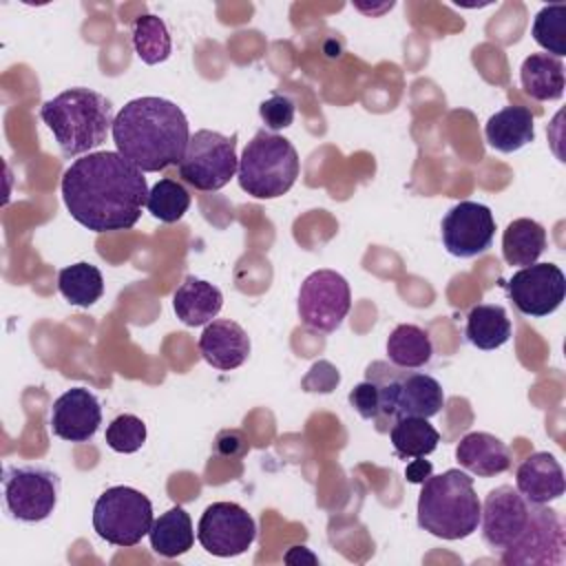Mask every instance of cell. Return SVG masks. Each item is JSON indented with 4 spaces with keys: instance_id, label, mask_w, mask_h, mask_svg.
Listing matches in <instances>:
<instances>
[{
    "instance_id": "6da1fadb",
    "label": "cell",
    "mask_w": 566,
    "mask_h": 566,
    "mask_svg": "<svg viewBox=\"0 0 566 566\" xmlns=\"http://www.w3.org/2000/svg\"><path fill=\"white\" fill-rule=\"evenodd\" d=\"M69 214L91 232L133 228L148 199L144 172L117 150H97L75 159L62 175Z\"/></svg>"
},
{
    "instance_id": "7a4b0ae2",
    "label": "cell",
    "mask_w": 566,
    "mask_h": 566,
    "mask_svg": "<svg viewBox=\"0 0 566 566\" xmlns=\"http://www.w3.org/2000/svg\"><path fill=\"white\" fill-rule=\"evenodd\" d=\"M111 135L117 153L142 172H159L168 166H179L190 139V126L175 102L148 95L119 108Z\"/></svg>"
},
{
    "instance_id": "3957f363",
    "label": "cell",
    "mask_w": 566,
    "mask_h": 566,
    "mask_svg": "<svg viewBox=\"0 0 566 566\" xmlns=\"http://www.w3.org/2000/svg\"><path fill=\"white\" fill-rule=\"evenodd\" d=\"M42 122L53 133L64 157L88 155L113 130V102L86 86L66 88L40 108Z\"/></svg>"
},
{
    "instance_id": "277c9868",
    "label": "cell",
    "mask_w": 566,
    "mask_h": 566,
    "mask_svg": "<svg viewBox=\"0 0 566 566\" xmlns=\"http://www.w3.org/2000/svg\"><path fill=\"white\" fill-rule=\"evenodd\" d=\"M482 502L473 478L460 469H447L422 482L416 515L418 526L440 539H464L480 526Z\"/></svg>"
},
{
    "instance_id": "5b68a950",
    "label": "cell",
    "mask_w": 566,
    "mask_h": 566,
    "mask_svg": "<svg viewBox=\"0 0 566 566\" xmlns=\"http://www.w3.org/2000/svg\"><path fill=\"white\" fill-rule=\"evenodd\" d=\"M298 170L301 161L292 142L261 128L241 153L237 179L250 197L276 199L294 186Z\"/></svg>"
},
{
    "instance_id": "8992f818",
    "label": "cell",
    "mask_w": 566,
    "mask_h": 566,
    "mask_svg": "<svg viewBox=\"0 0 566 566\" xmlns=\"http://www.w3.org/2000/svg\"><path fill=\"white\" fill-rule=\"evenodd\" d=\"M150 500L133 486H111L93 504V528L113 546L130 548L153 526Z\"/></svg>"
},
{
    "instance_id": "52a82bcc",
    "label": "cell",
    "mask_w": 566,
    "mask_h": 566,
    "mask_svg": "<svg viewBox=\"0 0 566 566\" xmlns=\"http://www.w3.org/2000/svg\"><path fill=\"white\" fill-rule=\"evenodd\" d=\"M179 177L197 190H221L239 170L237 135L226 137L217 130L201 128L190 135L179 161Z\"/></svg>"
},
{
    "instance_id": "ba28073f",
    "label": "cell",
    "mask_w": 566,
    "mask_h": 566,
    "mask_svg": "<svg viewBox=\"0 0 566 566\" xmlns=\"http://www.w3.org/2000/svg\"><path fill=\"white\" fill-rule=\"evenodd\" d=\"M60 495V478L40 464L7 467L2 473V497L7 513L24 524L46 520Z\"/></svg>"
},
{
    "instance_id": "9c48e42d",
    "label": "cell",
    "mask_w": 566,
    "mask_h": 566,
    "mask_svg": "<svg viewBox=\"0 0 566 566\" xmlns=\"http://www.w3.org/2000/svg\"><path fill=\"white\" fill-rule=\"evenodd\" d=\"M352 307V290L336 270L312 272L298 290V318L314 332H336Z\"/></svg>"
},
{
    "instance_id": "30bf717a",
    "label": "cell",
    "mask_w": 566,
    "mask_h": 566,
    "mask_svg": "<svg viewBox=\"0 0 566 566\" xmlns=\"http://www.w3.org/2000/svg\"><path fill=\"white\" fill-rule=\"evenodd\" d=\"M506 566H559L564 562V524L555 509L533 504L522 535L502 551Z\"/></svg>"
},
{
    "instance_id": "8fae6325",
    "label": "cell",
    "mask_w": 566,
    "mask_h": 566,
    "mask_svg": "<svg viewBox=\"0 0 566 566\" xmlns=\"http://www.w3.org/2000/svg\"><path fill=\"white\" fill-rule=\"evenodd\" d=\"M197 539L214 557H237L254 544L256 522L237 502H212L199 517Z\"/></svg>"
},
{
    "instance_id": "7c38bea8",
    "label": "cell",
    "mask_w": 566,
    "mask_h": 566,
    "mask_svg": "<svg viewBox=\"0 0 566 566\" xmlns=\"http://www.w3.org/2000/svg\"><path fill=\"white\" fill-rule=\"evenodd\" d=\"M506 292L520 314L542 318L553 314L566 296V276L555 263H533L506 281Z\"/></svg>"
},
{
    "instance_id": "4fadbf2b",
    "label": "cell",
    "mask_w": 566,
    "mask_h": 566,
    "mask_svg": "<svg viewBox=\"0 0 566 566\" xmlns=\"http://www.w3.org/2000/svg\"><path fill=\"white\" fill-rule=\"evenodd\" d=\"M442 243L458 259L484 254L495 237V219L489 206L478 201L455 203L440 223Z\"/></svg>"
},
{
    "instance_id": "5bb4252c",
    "label": "cell",
    "mask_w": 566,
    "mask_h": 566,
    "mask_svg": "<svg viewBox=\"0 0 566 566\" xmlns=\"http://www.w3.org/2000/svg\"><path fill=\"white\" fill-rule=\"evenodd\" d=\"M531 506L517 489L511 484L495 486L486 493L480 511V526H482V539L491 551H504L511 546L522 531L528 524L531 517Z\"/></svg>"
},
{
    "instance_id": "9a60e30c",
    "label": "cell",
    "mask_w": 566,
    "mask_h": 566,
    "mask_svg": "<svg viewBox=\"0 0 566 566\" xmlns=\"http://www.w3.org/2000/svg\"><path fill=\"white\" fill-rule=\"evenodd\" d=\"M102 424V407L86 387H71L51 405L49 427L66 442H88Z\"/></svg>"
},
{
    "instance_id": "2e32d148",
    "label": "cell",
    "mask_w": 566,
    "mask_h": 566,
    "mask_svg": "<svg viewBox=\"0 0 566 566\" xmlns=\"http://www.w3.org/2000/svg\"><path fill=\"white\" fill-rule=\"evenodd\" d=\"M199 352L208 365L221 371L241 367L250 356V336L230 318L210 321L199 336Z\"/></svg>"
},
{
    "instance_id": "e0dca14e",
    "label": "cell",
    "mask_w": 566,
    "mask_h": 566,
    "mask_svg": "<svg viewBox=\"0 0 566 566\" xmlns=\"http://www.w3.org/2000/svg\"><path fill=\"white\" fill-rule=\"evenodd\" d=\"M515 489L533 504L555 502L566 489L564 469L553 453L535 451L517 467Z\"/></svg>"
},
{
    "instance_id": "ac0fdd59",
    "label": "cell",
    "mask_w": 566,
    "mask_h": 566,
    "mask_svg": "<svg viewBox=\"0 0 566 566\" xmlns=\"http://www.w3.org/2000/svg\"><path fill=\"white\" fill-rule=\"evenodd\" d=\"M455 460L464 471L478 478H493L511 469V451L506 442L486 431L462 436L455 447Z\"/></svg>"
},
{
    "instance_id": "d6986e66",
    "label": "cell",
    "mask_w": 566,
    "mask_h": 566,
    "mask_svg": "<svg viewBox=\"0 0 566 566\" xmlns=\"http://www.w3.org/2000/svg\"><path fill=\"white\" fill-rule=\"evenodd\" d=\"M221 307H223L221 290L197 276H186L172 296V310L177 318L188 327L208 325L210 321L217 318Z\"/></svg>"
},
{
    "instance_id": "ffe728a7",
    "label": "cell",
    "mask_w": 566,
    "mask_h": 566,
    "mask_svg": "<svg viewBox=\"0 0 566 566\" xmlns=\"http://www.w3.org/2000/svg\"><path fill=\"white\" fill-rule=\"evenodd\" d=\"M484 137L493 150L515 153L535 139V117L526 106H504L489 117Z\"/></svg>"
},
{
    "instance_id": "44dd1931",
    "label": "cell",
    "mask_w": 566,
    "mask_h": 566,
    "mask_svg": "<svg viewBox=\"0 0 566 566\" xmlns=\"http://www.w3.org/2000/svg\"><path fill=\"white\" fill-rule=\"evenodd\" d=\"M520 82L528 97L553 102L564 95V64L548 53H531L520 66Z\"/></svg>"
},
{
    "instance_id": "7402d4cb",
    "label": "cell",
    "mask_w": 566,
    "mask_h": 566,
    "mask_svg": "<svg viewBox=\"0 0 566 566\" xmlns=\"http://www.w3.org/2000/svg\"><path fill=\"white\" fill-rule=\"evenodd\" d=\"M444 407V389L442 385L422 371H405L400 394H398V418L416 416L431 418L438 416Z\"/></svg>"
},
{
    "instance_id": "603a6c76",
    "label": "cell",
    "mask_w": 566,
    "mask_h": 566,
    "mask_svg": "<svg viewBox=\"0 0 566 566\" xmlns=\"http://www.w3.org/2000/svg\"><path fill=\"white\" fill-rule=\"evenodd\" d=\"M148 539H150V548L164 559H172L188 553L195 544V528L186 509L172 506L166 513H161L153 522L148 531Z\"/></svg>"
},
{
    "instance_id": "cb8c5ba5",
    "label": "cell",
    "mask_w": 566,
    "mask_h": 566,
    "mask_svg": "<svg viewBox=\"0 0 566 566\" xmlns=\"http://www.w3.org/2000/svg\"><path fill=\"white\" fill-rule=\"evenodd\" d=\"M464 336L478 349H497L511 338V318L502 305H473L467 314Z\"/></svg>"
},
{
    "instance_id": "d4e9b609",
    "label": "cell",
    "mask_w": 566,
    "mask_h": 566,
    "mask_svg": "<svg viewBox=\"0 0 566 566\" xmlns=\"http://www.w3.org/2000/svg\"><path fill=\"white\" fill-rule=\"evenodd\" d=\"M546 250V230L528 217L513 219L502 234V256L509 265H533Z\"/></svg>"
},
{
    "instance_id": "484cf974",
    "label": "cell",
    "mask_w": 566,
    "mask_h": 566,
    "mask_svg": "<svg viewBox=\"0 0 566 566\" xmlns=\"http://www.w3.org/2000/svg\"><path fill=\"white\" fill-rule=\"evenodd\" d=\"M402 367L391 365L389 360H374L365 369V380H369L378 396V431H389V427L398 420V394L405 378Z\"/></svg>"
},
{
    "instance_id": "4316f807",
    "label": "cell",
    "mask_w": 566,
    "mask_h": 566,
    "mask_svg": "<svg viewBox=\"0 0 566 566\" xmlns=\"http://www.w3.org/2000/svg\"><path fill=\"white\" fill-rule=\"evenodd\" d=\"M389 440L398 458L411 460V458H424L438 449L440 433L429 422V418H398L389 427Z\"/></svg>"
},
{
    "instance_id": "83f0119b",
    "label": "cell",
    "mask_w": 566,
    "mask_h": 566,
    "mask_svg": "<svg viewBox=\"0 0 566 566\" xmlns=\"http://www.w3.org/2000/svg\"><path fill=\"white\" fill-rule=\"evenodd\" d=\"M431 356L433 343L429 334L413 323H402L394 327V332L387 338V358L396 367L420 369L431 360Z\"/></svg>"
},
{
    "instance_id": "f1b7e54d",
    "label": "cell",
    "mask_w": 566,
    "mask_h": 566,
    "mask_svg": "<svg viewBox=\"0 0 566 566\" xmlns=\"http://www.w3.org/2000/svg\"><path fill=\"white\" fill-rule=\"evenodd\" d=\"M57 290L71 305L91 307L104 294V276L93 263L80 261L57 272Z\"/></svg>"
},
{
    "instance_id": "f546056e",
    "label": "cell",
    "mask_w": 566,
    "mask_h": 566,
    "mask_svg": "<svg viewBox=\"0 0 566 566\" xmlns=\"http://www.w3.org/2000/svg\"><path fill=\"white\" fill-rule=\"evenodd\" d=\"M133 49L144 64H161L172 53V40L166 22L153 13H146L133 22Z\"/></svg>"
},
{
    "instance_id": "4dcf8cb0",
    "label": "cell",
    "mask_w": 566,
    "mask_h": 566,
    "mask_svg": "<svg viewBox=\"0 0 566 566\" xmlns=\"http://www.w3.org/2000/svg\"><path fill=\"white\" fill-rule=\"evenodd\" d=\"M148 212L161 221V223H175L179 221L188 208H190V195L188 190L175 181V179H159L150 190L146 199Z\"/></svg>"
},
{
    "instance_id": "1f68e13d",
    "label": "cell",
    "mask_w": 566,
    "mask_h": 566,
    "mask_svg": "<svg viewBox=\"0 0 566 566\" xmlns=\"http://www.w3.org/2000/svg\"><path fill=\"white\" fill-rule=\"evenodd\" d=\"M533 40L553 57L566 55V4H546L533 20Z\"/></svg>"
},
{
    "instance_id": "d6a6232c",
    "label": "cell",
    "mask_w": 566,
    "mask_h": 566,
    "mask_svg": "<svg viewBox=\"0 0 566 566\" xmlns=\"http://www.w3.org/2000/svg\"><path fill=\"white\" fill-rule=\"evenodd\" d=\"M106 444L117 453H135L146 442V424L135 413H122L106 427Z\"/></svg>"
},
{
    "instance_id": "836d02e7",
    "label": "cell",
    "mask_w": 566,
    "mask_h": 566,
    "mask_svg": "<svg viewBox=\"0 0 566 566\" xmlns=\"http://www.w3.org/2000/svg\"><path fill=\"white\" fill-rule=\"evenodd\" d=\"M294 113H296V104L292 97L274 93L268 99L261 102L259 106V115L263 119V124L270 128V133L274 130H283L287 126H292L294 122Z\"/></svg>"
},
{
    "instance_id": "e575fe53",
    "label": "cell",
    "mask_w": 566,
    "mask_h": 566,
    "mask_svg": "<svg viewBox=\"0 0 566 566\" xmlns=\"http://www.w3.org/2000/svg\"><path fill=\"white\" fill-rule=\"evenodd\" d=\"M349 405L365 420H376L378 418V396H376V389L369 380H360L349 391Z\"/></svg>"
},
{
    "instance_id": "d590c367",
    "label": "cell",
    "mask_w": 566,
    "mask_h": 566,
    "mask_svg": "<svg viewBox=\"0 0 566 566\" xmlns=\"http://www.w3.org/2000/svg\"><path fill=\"white\" fill-rule=\"evenodd\" d=\"M250 449L245 436L237 429H230V431H221L217 436V451L223 453V455H230V458H241L245 451Z\"/></svg>"
},
{
    "instance_id": "8d00e7d4",
    "label": "cell",
    "mask_w": 566,
    "mask_h": 566,
    "mask_svg": "<svg viewBox=\"0 0 566 566\" xmlns=\"http://www.w3.org/2000/svg\"><path fill=\"white\" fill-rule=\"evenodd\" d=\"M431 475V462L424 458H411V462L405 469V478L411 484H422Z\"/></svg>"
}]
</instances>
